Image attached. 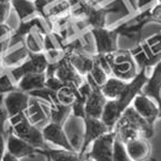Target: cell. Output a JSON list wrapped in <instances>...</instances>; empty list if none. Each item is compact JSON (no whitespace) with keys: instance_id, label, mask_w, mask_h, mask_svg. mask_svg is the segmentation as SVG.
<instances>
[{"instance_id":"42","label":"cell","mask_w":161,"mask_h":161,"mask_svg":"<svg viewBox=\"0 0 161 161\" xmlns=\"http://www.w3.org/2000/svg\"><path fill=\"white\" fill-rule=\"evenodd\" d=\"M11 0H0V3H10Z\"/></svg>"},{"instance_id":"44","label":"cell","mask_w":161,"mask_h":161,"mask_svg":"<svg viewBox=\"0 0 161 161\" xmlns=\"http://www.w3.org/2000/svg\"><path fill=\"white\" fill-rule=\"evenodd\" d=\"M3 69V67H2V64H1V60H0V71Z\"/></svg>"},{"instance_id":"34","label":"cell","mask_w":161,"mask_h":161,"mask_svg":"<svg viewBox=\"0 0 161 161\" xmlns=\"http://www.w3.org/2000/svg\"><path fill=\"white\" fill-rule=\"evenodd\" d=\"M147 23H155L161 25V3H155L148 9L145 10Z\"/></svg>"},{"instance_id":"9","label":"cell","mask_w":161,"mask_h":161,"mask_svg":"<svg viewBox=\"0 0 161 161\" xmlns=\"http://www.w3.org/2000/svg\"><path fill=\"white\" fill-rule=\"evenodd\" d=\"M6 147L7 152H9L19 160L23 158H35L37 155H43V149L37 148L23 139L15 136L9 128H8L7 133Z\"/></svg>"},{"instance_id":"6","label":"cell","mask_w":161,"mask_h":161,"mask_svg":"<svg viewBox=\"0 0 161 161\" xmlns=\"http://www.w3.org/2000/svg\"><path fill=\"white\" fill-rule=\"evenodd\" d=\"M48 66V61L44 52L42 53H30L28 58L17 67H14L11 71L13 80L17 83L24 75L29 73H45Z\"/></svg>"},{"instance_id":"4","label":"cell","mask_w":161,"mask_h":161,"mask_svg":"<svg viewBox=\"0 0 161 161\" xmlns=\"http://www.w3.org/2000/svg\"><path fill=\"white\" fill-rule=\"evenodd\" d=\"M108 56L113 76L123 80L125 82H129L139 73L140 68L137 67V64L129 50H118L115 53L108 54Z\"/></svg>"},{"instance_id":"45","label":"cell","mask_w":161,"mask_h":161,"mask_svg":"<svg viewBox=\"0 0 161 161\" xmlns=\"http://www.w3.org/2000/svg\"><path fill=\"white\" fill-rule=\"evenodd\" d=\"M150 161H158V160L156 159V158H152V157H150Z\"/></svg>"},{"instance_id":"35","label":"cell","mask_w":161,"mask_h":161,"mask_svg":"<svg viewBox=\"0 0 161 161\" xmlns=\"http://www.w3.org/2000/svg\"><path fill=\"white\" fill-rule=\"evenodd\" d=\"M7 125H9V114L3 103V95H0V134L1 136H7Z\"/></svg>"},{"instance_id":"12","label":"cell","mask_w":161,"mask_h":161,"mask_svg":"<svg viewBox=\"0 0 161 161\" xmlns=\"http://www.w3.org/2000/svg\"><path fill=\"white\" fill-rule=\"evenodd\" d=\"M86 80L89 83L92 90L87 98L86 104H85V113L87 116L92 117L101 118L104 110V106L108 102V99L104 97V95L101 92V87L98 86L90 76L86 75Z\"/></svg>"},{"instance_id":"26","label":"cell","mask_w":161,"mask_h":161,"mask_svg":"<svg viewBox=\"0 0 161 161\" xmlns=\"http://www.w3.org/2000/svg\"><path fill=\"white\" fill-rule=\"evenodd\" d=\"M43 155L48 157L52 161H80V156L77 152L67 150L64 148H52L43 150Z\"/></svg>"},{"instance_id":"15","label":"cell","mask_w":161,"mask_h":161,"mask_svg":"<svg viewBox=\"0 0 161 161\" xmlns=\"http://www.w3.org/2000/svg\"><path fill=\"white\" fill-rule=\"evenodd\" d=\"M26 115L32 125L42 129L46 124L51 121L50 119V105L42 99H36L30 96L29 106L26 111Z\"/></svg>"},{"instance_id":"47","label":"cell","mask_w":161,"mask_h":161,"mask_svg":"<svg viewBox=\"0 0 161 161\" xmlns=\"http://www.w3.org/2000/svg\"><path fill=\"white\" fill-rule=\"evenodd\" d=\"M46 158V161H52L51 159H50V158H48V157H45Z\"/></svg>"},{"instance_id":"1","label":"cell","mask_w":161,"mask_h":161,"mask_svg":"<svg viewBox=\"0 0 161 161\" xmlns=\"http://www.w3.org/2000/svg\"><path fill=\"white\" fill-rule=\"evenodd\" d=\"M147 69L148 68H145V67L140 69L136 76L127 83L123 92L120 93V96L117 99L108 100L104 106V110H103L102 116H101V120L106 125V127L110 130H114V127H115L120 115L124 113V111L127 108H129L133 102L134 98L142 92L143 87L148 80Z\"/></svg>"},{"instance_id":"22","label":"cell","mask_w":161,"mask_h":161,"mask_svg":"<svg viewBox=\"0 0 161 161\" xmlns=\"http://www.w3.org/2000/svg\"><path fill=\"white\" fill-rule=\"evenodd\" d=\"M90 90H92V87H90L89 83H88V80L85 77L84 83L77 88L76 99L73 102V104L71 105L72 115L75 116V117L84 118L86 116V113H85V104H86V101L90 93Z\"/></svg>"},{"instance_id":"29","label":"cell","mask_w":161,"mask_h":161,"mask_svg":"<svg viewBox=\"0 0 161 161\" xmlns=\"http://www.w3.org/2000/svg\"><path fill=\"white\" fill-rule=\"evenodd\" d=\"M33 30L26 36L24 44L30 53H42L44 52L43 38H41L37 33H33Z\"/></svg>"},{"instance_id":"18","label":"cell","mask_w":161,"mask_h":161,"mask_svg":"<svg viewBox=\"0 0 161 161\" xmlns=\"http://www.w3.org/2000/svg\"><path fill=\"white\" fill-rule=\"evenodd\" d=\"M64 129L72 148L75 152L80 153L83 145V137H84V120L83 118L71 115L64 124Z\"/></svg>"},{"instance_id":"11","label":"cell","mask_w":161,"mask_h":161,"mask_svg":"<svg viewBox=\"0 0 161 161\" xmlns=\"http://www.w3.org/2000/svg\"><path fill=\"white\" fill-rule=\"evenodd\" d=\"M120 0H116L112 6L101 7L99 3L96 4L86 15L82 23L86 28H89V30L95 29V28H102L106 27V16L110 13H116L120 11V6L119 4Z\"/></svg>"},{"instance_id":"36","label":"cell","mask_w":161,"mask_h":161,"mask_svg":"<svg viewBox=\"0 0 161 161\" xmlns=\"http://www.w3.org/2000/svg\"><path fill=\"white\" fill-rule=\"evenodd\" d=\"M64 83L60 82V80H58L55 76V74L52 75H46V80H45V88L52 90L54 92H57L60 88L64 86Z\"/></svg>"},{"instance_id":"41","label":"cell","mask_w":161,"mask_h":161,"mask_svg":"<svg viewBox=\"0 0 161 161\" xmlns=\"http://www.w3.org/2000/svg\"><path fill=\"white\" fill-rule=\"evenodd\" d=\"M80 161H93V160H92L90 158H88V157H86V156H84V157L80 159Z\"/></svg>"},{"instance_id":"21","label":"cell","mask_w":161,"mask_h":161,"mask_svg":"<svg viewBox=\"0 0 161 161\" xmlns=\"http://www.w3.org/2000/svg\"><path fill=\"white\" fill-rule=\"evenodd\" d=\"M45 73H29L26 74L16 83L17 89L29 93L35 90L43 89L45 87Z\"/></svg>"},{"instance_id":"8","label":"cell","mask_w":161,"mask_h":161,"mask_svg":"<svg viewBox=\"0 0 161 161\" xmlns=\"http://www.w3.org/2000/svg\"><path fill=\"white\" fill-rule=\"evenodd\" d=\"M83 120H84V137H83L82 148L79 153L80 158H83V156L87 152L88 147L96 140L102 136L103 134L108 133V132L113 131L106 127V125L101 120V118H96L86 115L83 118Z\"/></svg>"},{"instance_id":"28","label":"cell","mask_w":161,"mask_h":161,"mask_svg":"<svg viewBox=\"0 0 161 161\" xmlns=\"http://www.w3.org/2000/svg\"><path fill=\"white\" fill-rule=\"evenodd\" d=\"M77 86L74 84H64L58 92H56V97L59 103L64 105H72L76 99Z\"/></svg>"},{"instance_id":"10","label":"cell","mask_w":161,"mask_h":161,"mask_svg":"<svg viewBox=\"0 0 161 161\" xmlns=\"http://www.w3.org/2000/svg\"><path fill=\"white\" fill-rule=\"evenodd\" d=\"M64 57L55 64V76L58 80H60L64 84H74L75 86L80 87L84 83L85 77L82 76L79 72L75 70V68L72 66L69 59L68 50L64 46Z\"/></svg>"},{"instance_id":"19","label":"cell","mask_w":161,"mask_h":161,"mask_svg":"<svg viewBox=\"0 0 161 161\" xmlns=\"http://www.w3.org/2000/svg\"><path fill=\"white\" fill-rule=\"evenodd\" d=\"M125 147L132 161H146L152 157V145L145 137L132 140L125 144Z\"/></svg>"},{"instance_id":"37","label":"cell","mask_w":161,"mask_h":161,"mask_svg":"<svg viewBox=\"0 0 161 161\" xmlns=\"http://www.w3.org/2000/svg\"><path fill=\"white\" fill-rule=\"evenodd\" d=\"M11 3H0V24L6 23L11 12Z\"/></svg>"},{"instance_id":"5","label":"cell","mask_w":161,"mask_h":161,"mask_svg":"<svg viewBox=\"0 0 161 161\" xmlns=\"http://www.w3.org/2000/svg\"><path fill=\"white\" fill-rule=\"evenodd\" d=\"M96 45V55H105V54L115 53L119 50L118 39L120 38L119 27L115 28H95L90 30Z\"/></svg>"},{"instance_id":"17","label":"cell","mask_w":161,"mask_h":161,"mask_svg":"<svg viewBox=\"0 0 161 161\" xmlns=\"http://www.w3.org/2000/svg\"><path fill=\"white\" fill-rule=\"evenodd\" d=\"M42 133L44 136V140L54 146H57L59 148H64L67 150H75L72 148L71 144H70L68 136H67L66 132L64 129V125L50 121L46 124L42 128Z\"/></svg>"},{"instance_id":"3","label":"cell","mask_w":161,"mask_h":161,"mask_svg":"<svg viewBox=\"0 0 161 161\" xmlns=\"http://www.w3.org/2000/svg\"><path fill=\"white\" fill-rule=\"evenodd\" d=\"M9 129L15 136L23 139L37 148L45 150L51 147L50 144L44 140L42 129L31 124L26 113L10 118Z\"/></svg>"},{"instance_id":"23","label":"cell","mask_w":161,"mask_h":161,"mask_svg":"<svg viewBox=\"0 0 161 161\" xmlns=\"http://www.w3.org/2000/svg\"><path fill=\"white\" fill-rule=\"evenodd\" d=\"M10 3L16 12L19 22H25L39 15L33 0H11Z\"/></svg>"},{"instance_id":"40","label":"cell","mask_w":161,"mask_h":161,"mask_svg":"<svg viewBox=\"0 0 161 161\" xmlns=\"http://www.w3.org/2000/svg\"><path fill=\"white\" fill-rule=\"evenodd\" d=\"M2 161H19V159H17L16 157L11 155L9 152H6L3 155V158H2Z\"/></svg>"},{"instance_id":"25","label":"cell","mask_w":161,"mask_h":161,"mask_svg":"<svg viewBox=\"0 0 161 161\" xmlns=\"http://www.w3.org/2000/svg\"><path fill=\"white\" fill-rule=\"evenodd\" d=\"M50 105V119L54 123L64 125L66 120L72 115L71 105H64L58 102V100H54L48 103Z\"/></svg>"},{"instance_id":"2","label":"cell","mask_w":161,"mask_h":161,"mask_svg":"<svg viewBox=\"0 0 161 161\" xmlns=\"http://www.w3.org/2000/svg\"><path fill=\"white\" fill-rule=\"evenodd\" d=\"M114 131L116 133V137L124 144H127L137 137H145L149 140L155 133L154 126L143 119L132 108V105L127 108L120 115L114 127Z\"/></svg>"},{"instance_id":"30","label":"cell","mask_w":161,"mask_h":161,"mask_svg":"<svg viewBox=\"0 0 161 161\" xmlns=\"http://www.w3.org/2000/svg\"><path fill=\"white\" fill-rule=\"evenodd\" d=\"M143 42L155 58H161V31L152 35L150 37L145 39Z\"/></svg>"},{"instance_id":"16","label":"cell","mask_w":161,"mask_h":161,"mask_svg":"<svg viewBox=\"0 0 161 161\" xmlns=\"http://www.w3.org/2000/svg\"><path fill=\"white\" fill-rule=\"evenodd\" d=\"M29 93L19 89L3 96V103L9 114V119L14 116L20 115V114H25L29 106Z\"/></svg>"},{"instance_id":"38","label":"cell","mask_w":161,"mask_h":161,"mask_svg":"<svg viewBox=\"0 0 161 161\" xmlns=\"http://www.w3.org/2000/svg\"><path fill=\"white\" fill-rule=\"evenodd\" d=\"M157 3L156 0H137V3H136V8H137V11H143V10H146L148 9L153 6V4Z\"/></svg>"},{"instance_id":"31","label":"cell","mask_w":161,"mask_h":161,"mask_svg":"<svg viewBox=\"0 0 161 161\" xmlns=\"http://www.w3.org/2000/svg\"><path fill=\"white\" fill-rule=\"evenodd\" d=\"M88 76H90L92 79L93 82L98 85V86H102L103 84L105 83V80H108V77L110 76L106 72L103 70L102 67L99 64V62L97 61L95 57V62H93V66H92V69L89 73L87 74Z\"/></svg>"},{"instance_id":"33","label":"cell","mask_w":161,"mask_h":161,"mask_svg":"<svg viewBox=\"0 0 161 161\" xmlns=\"http://www.w3.org/2000/svg\"><path fill=\"white\" fill-rule=\"evenodd\" d=\"M113 161H132L127 154L125 144L116 137L114 143V157Z\"/></svg>"},{"instance_id":"20","label":"cell","mask_w":161,"mask_h":161,"mask_svg":"<svg viewBox=\"0 0 161 161\" xmlns=\"http://www.w3.org/2000/svg\"><path fill=\"white\" fill-rule=\"evenodd\" d=\"M142 92L155 100L158 105L161 103V58L153 66V72L143 87Z\"/></svg>"},{"instance_id":"14","label":"cell","mask_w":161,"mask_h":161,"mask_svg":"<svg viewBox=\"0 0 161 161\" xmlns=\"http://www.w3.org/2000/svg\"><path fill=\"white\" fill-rule=\"evenodd\" d=\"M66 47L68 50L69 59L72 66L82 76L86 77V75L92 69L93 62H95V55H89L85 51H83V48L75 46L73 44H68Z\"/></svg>"},{"instance_id":"13","label":"cell","mask_w":161,"mask_h":161,"mask_svg":"<svg viewBox=\"0 0 161 161\" xmlns=\"http://www.w3.org/2000/svg\"><path fill=\"white\" fill-rule=\"evenodd\" d=\"M132 108L149 125L154 126L157 118H159V105L155 100L143 92L139 93L132 102Z\"/></svg>"},{"instance_id":"46","label":"cell","mask_w":161,"mask_h":161,"mask_svg":"<svg viewBox=\"0 0 161 161\" xmlns=\"http://www.w3.org/2000/svg\"><path fill=\"white\" fill-rule=\"evenodd\" d=\"M156 2H157V3H161V0H156Z\"/></svg>"},{"instance_id":"27","label":"cell","mask_w":161,"mask_h":161,"mask_svg":"<svg viewBox=\"0 0 161 161\" xmlns=\"http://www.w3.org/2000/svg\"><path fill=\"white\" fill-rule=\"evenodd\" d=\"M30 52L27 50V47L25 46V44L23 43V45L20 46L19 50L12 52V53L8 54L4 57H2L1 64L3 68H11V67H17L19 66L22 62H24L26 59L28 58Z\"/></svg>"},{"instance_id":"39","label":"cell","mask_w":161,"mask_h":161,"mask_svg":"<svg viewBox=\"0 0 161 161\" xmlns=\"http://www.w3.org/2000/svg\"><path fill=\"white\" fill-rule=\"evenodd\" d=\"M11 33H12V28L9 25H7L6 23L0 24V41L10 37Z\"/></svg>"},{"instance_id":"24","label":"cell","mask_w":161,"mask_h":161,"mask_svg":"<svg viewBox=\"0 0 161 161\" xmlns=\"http://www.w3.org/2000/svg\"><path fill=\"white\" fill-rule=\"evenodd\" d=\"M127 83L128 82H125L123 80L111 75L108 77L104 84L101 86V92L108 100H116L123 92Z\"/></svg>"},{"instance_id":"7","label":"cell","mask_w":161,"mask_h":161,"mask_svg":"<svg viewBox=\"0 0 161 161\" xmlns=\"http://www.w3.org/2000/svg\"><path fill=\"white\" fill-rule=\"evenodd\" d=\"M115 139L116 133L114 130L103 134L90 145L92 148L89 152L85 153L84 156L93 161H113Z\"/></svg>"},{"instance_id":"43","label":"cell","mask_w":161,"mask_h":161,"mask_svg":"<svg viewBox=\"0 0 161 161\" xmlns=\"http://www.w3.org/2000/svg\"><path fill=\"white\" fill-rule=\"evenodd\" d=\"M159 117L161 118V103L159 104Z\"/></svg>"},{"instance_id":"32","label":"cell","mask_w":161,"mask_h":161,"mask_svg":"<svg viewBox=\"0 0 161 161\" xmlns=\"http://www.w3.org/2000/svg\"><path fill=\"white\" fill-rule=\"evenodd\" d=\"M16 89L17 86L13 83V79L10 72L0 75V95H7Z\"/></svg>"}]
</instances>
